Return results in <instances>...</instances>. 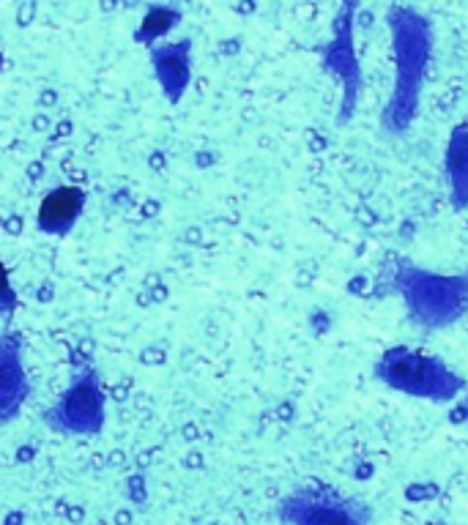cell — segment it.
<instances>
[{
  "mask_svg": "<svg viewBox=\"0 0 468 525\" xmlns=\"http://www.w3.org/2000/svg\"><path fill=\"white\" fill-rule=\"evenodd\" d=\"M42 419L52 433L69 438H94L102 433L107 422V397L99 372L94 367L77 372Z\"/></svg>",
  "mask_w": 468,
  "mask_h": 525,
  "instance_id": "obj_4",
  "label": "cell"
},
{
  "mask_svg": "<svg viewBox=\"0 0 468 525\" xmlns=\"http://www.w3.org/2000/svg\"><path fill=\"white\" fill-rule=\"evenodd\" d=\"M151 69L165 99L178 104L192 83V39H181L173 44H154L151 47Z\"/></svg>",
  "mask_w": 468,
  "mask_h": 525,
  "instance_id": "obj_7",
  "label": "cell"
},
{
  "mask_svg": "<svg viewBox=\"0 0 468 525\" xmlns=\"http://www.w3.org/2000/svg\"><path fill=\"white\" fill-rule=\"evenodd\" d=\"M17 309H20V296H17L14 285H11L9 268H6V263L0 260V318L9 323Z\"/></svg>",
  "mask_w": 468,
  "mask_h": 525,
  "instance_id": "obj_11",
  "label": "cell"
},
{
  "mask_svg": "<svg viewBox=\"0 0 468 525\" xmlns=\"http://www.w3.org/2000/svg\"><path fill=\"white\" fill-rule=\"evenodd\" d=\"M31 394V378L25 370V340L17 331L0 334V427L20 419Z\"/></svg>",
  "mask_w": 468,
  "mask_h": 525,
  "instance_id": "obj_6",
  "label": "cell"
},
{
  "mask_svg": "<svg viewBox=\"0 0 468 525\" xmlns=\"http://www.w3.org/2000/svg\"><path fill=\"white\" fill-rule=\"evenodd\" d=\"M466 411H468V394H466Z\"/></svg>",
  "mask_w": 468,
  "mask_h": 525,
  "instance_id": "obj_12",
  "label": "cell"
},
{
  "mask_svg": "<svg viewBox=\"0 0 468 525\" xmlns=\"http://www.w3.org/2000/svg\"><path fill=\"white\" fill-rule=\"evenodd\" d=\"M181 22V11L176 6H165V3H156L143 14V20L137 25L135 42L143 47H154L159 39H165L167 33L176 28Z\"/></svg>",
  "mask_w": 468,
  "mask_h": 525,
  "instance_id": "obj_10",
  "label": "cell"
},
{
  "mask_svg": "<svg viewBox=\"0 0 468 525\" xmlns=\"http://www.w3.org/2000/svg\"><path fill=\"white\" fill-rule=\"evenodd\" d=\"M392 42H395V85L386 104L384 124L389 132L403 134L419 115L422 88H425L427 63L433 52V36L425 17L416 11L397 9L389 14Z\"/></svg>",
  "mask_w": 468,
  "mask_h": 525,
  "instance_id": "obj_1",
  "label": "cell"
},
{
  "mask_svg": "<svg viewBox=\"0 0 468 525\" xmlns=\"http://www.w3.org/2000/svg\"><path fill=\"white\" fill-rule=\"evenodd\" d=\"M85 211V192L80 186H55L39 203L36 227L44 236L66 238L72 233Z\"/></svg>",
  "mask_w": 468,
  "mask_h": 525,
  "instance_id": "obj_8",
  "label": "cell"
},
{
  "mask_svg": "<svg viewBox=\"0 0 468 525\" xmlns=\"http://www.w3.org/2000/svg\"><path fill=\"white\" fill-rule=\"evenodd\" d=\"M444 173H447L452 203L458 208L468 206V118L455 132L449 134L447 156H444Z\"/></svg>",
  "mask_w": 468,
  "mask_h": 525,
  "instance_id": "obj_9",
  "label": "cell"
},
{
  "mask_svg": "<svg viewBox=\"0 0 468 525\" xmlns=\"http://www.w3.org/2000/svg\"><path fill=\"white\" fill-rule=\"evenodd\" d=\"M392 285L411 320L422 329H449L468 315V274H438L414 263H400Z\"/></svg>",
  "mask_w": 468,
  "mask_h": 525,
  "instance_id": "obj_2",
  "label": "cell"
},
{
  "mask_svg": "<svg viewBox=\"0 0 468 525\" xmlns=\"http://www.w3.org/2000/svg\"><path fill=\"white\" fill-rule=\"evenodd\" d=\"M277 512L288 525H370L364 504L312 487L285 495Z\"/></svg>",
  "mask_w": 468,
  "mask_h": 525,
  "instance_id": "obj_5",
  "label": "cell"
},
{
  "mask_svg": "<svg viewBox=\"0 0 468 525\" xmlns=\"http://www.w3.org/2000/svg\"><path fill=\"white\" fill-rule=\"evenodd\" d=\"M375 378L392 392L427 402H452L466 389V381L441 356L408 345L384 350L375 361Z\"/></svg>",
  "mask_w": 468,
  "mask_h": 525,
  "instance_id": "obj_3",
  "label": "cell"
}]
</instances>
